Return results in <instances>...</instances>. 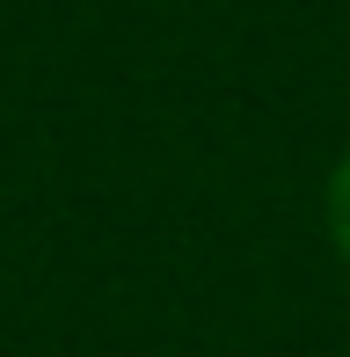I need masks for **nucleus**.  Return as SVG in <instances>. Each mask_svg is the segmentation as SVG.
I'll use <instances>...</instances> for the list:
<instances>
[{
  "mask_svg": "<svg viewBox=\"0 0 350 357\" xmlns=\"http://www.w3.org/2000/svg\"><path fill=\"white\" fill-rule=\"evenodd\" d=\"M321 226H328V248H336V263L350 270V153L328 168V183H321Z\"/></svg>",
  "mask_w": 350,
  "mask_h": 357,
  "instance_id": "1",
  "label": "nucleus"
}]
</instances>
